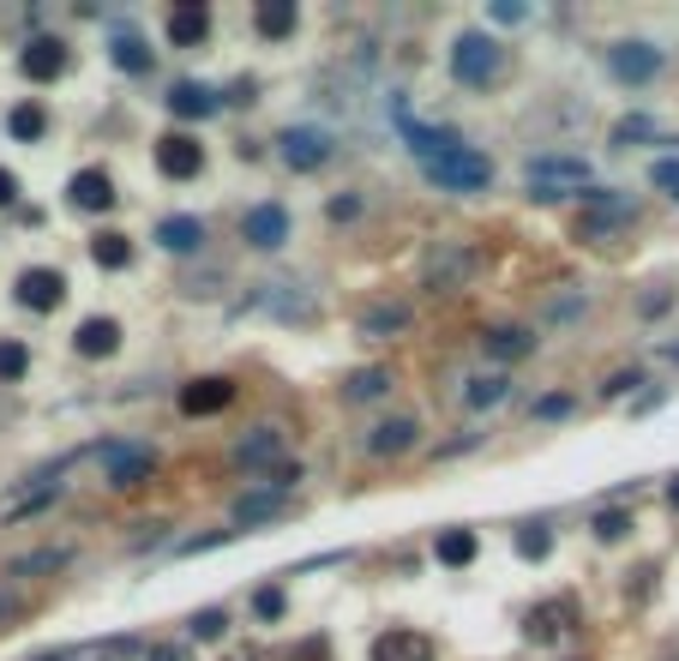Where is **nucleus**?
Instances as JSON below:
<instances>
[{"label":"nucleus","mask_w":679,"mask_h":661,"mask_svg":"<svg viewBox=\"0 0 679 661\" xmlns=\"http://www.w3.org/2000/svg\"><path fill=\"white\" fill-rule=\"evenodd\" d=\"M517 554L523 559H548L553 554V535L541 530V523H529V530H517Z\"/></svg>","instance_id":"f704fd0d"},{"label":"nucleus","mask_w":679,"mask_h":661,"mask_svg":"<svg viewBox=\"0 0 679 661\" xmlns=\"http://www.w3.org/2000/svg\"><path fill=\"white\" fill-rule=\"evenodd\" d=\"M536 331H529V325H494V331H487L482 338V349L494 355V361H523V355H536Z\"/></svg>","instance_id":"6ab92c4d"},{"label":"nucleus","mask_w":679,"mask_h":661,"mask_svg":"<svg viewBox=\"0 0 679 661\" xmlns=\"http://www.w3.org/2000/svg\"><path fill=\"white\" fill-rule=\"evenodd\" d=\"M667 499H674V511H679V481H674V487H667Z\"/></svg>","instance_id":"a18cd8bd"},{"label":"nucleus","mask_w":679,"mask_h":661,"mask_svg":"<svg viewBox=\"0 0 679 661\" xmlns=\"http://www.w3.org/2000/svg\"><path fill=\"white\" fill-rule=\"evenodd\" d=\"M108 487L115 493H132V487H144L151 481V469H157V457L144 452V445H108Z\"/></svg>","instance_id":"6e6552de"},{"label":"nucleus","mask_w":679,"mask_h":661,"mask_svg":"<svg viewBox=\"0 0 679 661\" xmlns=\"http://www.w3.org/2000/svg\"><path fill=\"white\" fill-rule=\"evenodd\" d=\"M283 511H289V493H277V487L235 499V523H265V518H283Z\"/></svg>","instance_id":"bb28decb"},{"label":"nucleus","mask_w":679,"mask_h":661,"mask_svg":"<svg viewBox=\"0 0 679 661\" xmlns=\"http://www.w3.org/2000/svg\"><path fill=\"white\" fill-rule=\"evenodd\" d=\"M475 265H482V259H475V246L439 241L427 259H421V283H427V289H445V295H458V289L475 277Z\"/></svg>","instance_id":"f03ea898"},{"label":"nucleus","mask_w":679,"mask_h":661,"mask_svg":"<svg viewBox=\"0 0 679 661\" xmlns=\"http://www.w3.org/2000/svg\"><path fill=\"white\" fill-rule=\"evenodd\" d=\"M589 169L577 163V156H536L529 163V187H536L541 199H553V187H584Z\"/></svg>","instance_id":"4468645a"},{"label":"nucleus","mask_w":679,"mask_h":661,"mask_svg":"<svg viewBox=\"0 0 679 661\" xmlns=\"http://www.w3.org/2000/svg\"><path fill=\"white\" fill-rule=\"evenodd\" d=\"M13 199H18V175L0 169V205H13Z\"/></svg>","instance_id":"c03bdc74"},{"label":"nucleus","mask_w":679,"mask_h":661,"mask_svg":"<svg viewBox=\"0 0 679 661\" xmlns=\"http://www.w3.org/2000/svg\"><path fill=\"white\" fill-rule=\"evenodd\" d=\"M607 66H614V78H626V85H650V78L662 73V49H650V42H614V49H607Z\"/></svg>","instance_id":"9b49d317"},{"label":"nucleus","mask_w":679,"mask_h":661,"mask_svg":"<svg viewBox=\"0 0 679 661\" xmlns=\"http://www.w3.org/2000/svg\"><path fill=\"white\" fill-rule=\"evenodd\" d=\"M331 223H343V217H355V211H361V199H331Z\"/></svg>","instance_id":"37998d69"},{"label":"nucleus","mask_w":679,"mask_h":661,"mask_svg":"<svg viewBox=\"0 0 679 661\" xmlns=\"http://www.w3.org/2000/svg\"><path fill=\"white\" fill-rule=\"evenodd\" d=\"M61 301H66V277L54 271V265H30V271H18V307L54 313Z\"/></svg>","instance_id":"423d86ee"},{"label":"nucleus","mask_w":679,"mask_h":661,"mask_svg":"<svg viewBox=\"0 0 679 661\" xmlns=\"http://www.w3.org/2000/svg\"><path fill=\"white\" fill-rule=\"evenodd\" d=\"M229 403H235V379H222V373L181 385V416H222Z\"/></svg>","instance_id":"f8f14e48"},{"label":"nucleus","mask_w":679,"mask_h":661,"mask_svg":"<svg viewBox=\"0 0 679 661\" xmlns=\"http://www.w3.org/2000/svg\"><path fill=\"white\" fill-rule=\"evenodd\" d=\"M427 175H433L439 187H451V193H482V187L494 181V163H487L482 151H463V144H458V151L433 156Z\"/></svg>","instance_id":"7ed1b4c3"},{"label":"nucleus","mask_w":679,"mask_h":661,"mask_svg":"<svg viewBox=\"0 0 679 661\" xmlns=\"http://www.w3.org/2000/svg\"><path fill=\"white\" fill-rule=\"evenodd\" d=\"M241 241L259 246V253H277V246L289 241V211L283 205H253L247 217H241Z\"/></svg>","instance_id":"9d476101"},{"label":"nucleus","mask_w":679,"mask_h":661,"mask_svg":"<svg viewBox=\"0 0 679 661\" xmlns=\"http://www.w3.org/2000/svg\"><path fill=\"white\" fill-rule=\"evenodd\" d=\"M66 199H73V205L79 211H115V175L108 169H79L73 175V181H66Z\"/></svg>","instance_id":"2eb2a0df"},{"label":"nucleus","mask_w":679,"mask_h":661,"mask_svg":"<svg viewBox=\"0 0 679 661\" xmlns=\"http://www.w3.org/2000/svg\"><path fill=\"white\" fill-rule=\"evenodd\" d=\"M49 499H61V481H54V475H37V487L13 493V499H0V523L30 518V511H37V506H49Z\"/></svg>","instance_id":"393cba45"},{"label":"nucleus","mask_w":679,"mask_h":661,"mask_svg":"<svg viewBox=\"0 0 679 661\" xmlns=\"http://www.w3.org/2000/svg\"><path fill=\"white\" fill-rule=\"evenodd\" d=\"M222 109V97L210 91V85H193V78H181L169 91V115H181V120H205V115H217Z\"/></svg>","instance_id":"412c9836"},{"label":"nucleus","mask_w":679,"mask_h":661,"mask_svg":"<svg viewBox=\"0 0 679 661\" xmlns=\"http://www.w3.org/2000/svg\"><path fill=\"white\" fill-rule=\"evenodd\" d=\"M475 547H482V542H475V530H445L439 542H433V554H439V565H470Z\"/></svg>","instance_id":"c756f323"},{"label":"nucleus","mask_w":679,"mask_h":661,"mask_svg":"<svg viewBox=\"0 0 679 661\" xmlns=\"http://www.w3.org/2000/svg\"><path fill=\"white\" fill-rule=\"evenodd\" d=\"M415 421L409 416H392V421H380V428L367 433V457H403L409 445H415Z\"/></svg>","instance_id":"4be33fe9"},{"label":"nucleus","mask_w":679,"mask_h":661,"mask_svg":"<svg viewBox=\"0 0 679 661\" xmlns=\"http://www.w3.org/2000/svg\"><path fill=\"white\" fill-rule=\"evenodd\" d=\"M463 403H470V409H494V403H505V373H482V379H470Z\"/></svg>","instance_id":"2f4dec72"},{"label":"nucleus","mask_w":679,"mask_h":661,"mask_svg":"<svg viewBox=\"0 0 679 661\" xmlns=\"http://www.w3.org/2000/svg\"><path fill=\"white\" fill-rule=\"evenodd\" d=\"M397 331H409V307H403V301H380V307L361 313V338L385 343V338H397Z\"/></svg>","instance_id":"b1692460"},{"label":"nucleus","mask_w":679,"mask_h":661,"mask_svg":"<svg viewBox=\"0 0 679 661\" xmlns=\"http://www.w3.org/2000/svg\"><path fill=\"white\" fill-rule=\"evenodd\" d=\"M277 144H283V163H289V169H319V163H331V151H337L325 127H289Z\"/></svg>","instance_id":"0eeeda50"},{"label":"nucleus","mask_w":679,"mask_h":661,"mask_svg":"<svg viewBox=\"0 0 679 661\" xmlns=\"http://www.w3.org/2000/svg\"><path fill=\"white\" fill-rule=\"evenodd\" d=\"M157 241L169 246V253H198V246H205V223H198V217H163Z\"/></svg>","instance_id":"a878e982"},{"label":"nucleus","mask_w":679,"mask_h":661,"mask_svg":"<svg viewBox=\"0 0 679 661\" xmlns=\"http://www.w3.org/2000/svg\"><path fill=\"white\" fill-rule=\"evenodd\" d=\"M222 625H229V620H222L217 608H205V613H193V625H187V632H193L198 644H217V637H222Z\"/></svg>","instance_id":"c9c22d12"},{"label":"nucleus","mask_w":679,"mask_h":661,"mask_svg":"<svg viewBox=\"0 0 679 661\" xmlns=\"http://www.w3.org/2000/svg\"><path fill=\"white\" fill-rule=\"evenodd\" d=\"M91 259L103 265V271H127V265H132V241H127L120 229H103V234L91 241Z\"/></svg>","instance_id":"cd10ccee"},{"label":"nucleus","mask_w":679,"mask_h":661,"mask_svg":"<svg viewBox=\"0 0 679 661\" xmlns=\"http://www.w3.org/2000/svg\"><path fill=\"white\" fill-rule=\"evenodd\" d=\"M205 37H210V7H205V0H181V7H169V42H175V49H198Z\"/></svg>","instance_id":"dca6fc26"},{"label":"nucleus","mask_w":679,"mask_h":661,"mask_svg":"<svg viewBox=\"0 0 679 661\" xmlns=\"http://www.w3.org/2000/svg\"><path fill=\"white\" fill-rule=\"evenodd\" d=\"M295 25H300V7H295V0H259V7H253V30H259L265 42L295 37Z\"/></svg>","instance_id":"aec40b11"},{"label":"nucleus","mask_w":679,"mask_h":661,"mask_svg":"<svg viewBox=\"0 0 679 661\" xmlns=\"http://www.w3.org/2000/svg\"><path fill=\"white\" fill-rule=\"evenodd\" d=\"M626 530H631V518H626V511H601V518H595V535H601V542H619Z\"/></svg>","instance_id":"4c0bfd02"},{"label":"nucleus","mask_w":679,"mask_h":661,"mask_svg":"<svg viewBox=\"0 0 679 661\" xmlns=\"http://www.w3.org/2000/svg\"><path fill=\"white\" fill-rule=\"evenodd\" d=\"M25 367H30L25 343H0V385H18V379H25Z\"/></svg>","instance_id":"72a5a7b5"},{"label":"nucleus","mask_w":679,"mask_h":661,"mask_svg":"<svg viewBox=\"0 0 679 661\" xmlns=\"http://www.w3.org/2000/svg\"><path fill=\"white\" fill-rule=\"evenodd\" d=\"M397 127H403L409 151H415L421 163H433V156H445V151H458V132H451V127H421V120H409L403 109H397Z\"/></svg>","instance_id":"a211bd4d"},{"label":"nucleus","mask_w":679,"mask_h":661,"mask_svg":"<svg viewBox=\"0 0 679 661\" xmlns=\"http://www.w3.org/2000/svg\"><path fill=\"white\" fill-rule=\"evenodd\" d=\"M572 625H577V601H572V596H553V601H541V608H529V620H523V637L548 649V644H560Z\"/></svg>","instance_id":"20e7f679"},{"label":"nucleus","mask_w":679,"mask_h":661,"mask_svg":"<svg viewBox=\"0 0 679 661\" xmlns=\"http://www.w3.org/2000/svg\"><path fill=\"white\" fill-rule=\"evenodd\" d=\"M108 54H115L120 73H151V49H144L139 37H115V49H108Z\"/></svg>","instance_id":"473e14b6"},{"label":"nucleus","mask_w":679,"mask_h":661,"mask_svg":"<svg viewBox=\"0 0 679 661\" xmlns=\"http://www.w3.org/2000/svg\"><path fill=\"white\" fill-rule=\"evenodd\" d=\"M283 452H289L283 433H277V428H259L253 440L235 445V463H241V469H271V463H283Z\"/></svg>","instance_id":"5701e85b"},{"label":"nucleus","mask_w":679,"mask_h":661,"mask_svg":"<svg viewBox=\"0 0 679 661\" xmlns=\"http://www.w3.org/2000/svg\"><path fill=\"white\" fill-rule=\"evenodd\" d=\"M157 169L169 175V181H193V175L205 169V144H198L193 132H163L157 139Z\"/></svg>","instance_id":"39448f33"},{"label":"nucleus","mask_w":679,"mask_h":661,"mask_svg":"<svg viewBox=\"0 0 679 661\" xmlns=\"http://www.w3.org/2000/svg\"><path fill=\"white\" fill-rule=\"evenodd\" d=\"M277 613H283V589H265V596H259V620H277Z\"/></svg>","instance_id":"79ce46f5"},{"label":"nucleus","mask_w":679,"mask_h":661,"mask_svg":"<svg viewBox=\"0 0 679 661\" xmlns=\"http://www.w3.org/2000/svg\"><path fill=\"white\" fill-rule=\"evenodd\" d=\"M7 132H13L18 144H37L42 132H49V115H42V103H18L13 115H7Z\"/></svg>","instance_id":"c85d7f7f"},{"label":"nucleus","mask_w":679,"mask_h":661,"mask_svg":"<svg viewBox=\"0 0 679 661\" xmlns=\"http://www.w3.org/2000/svg\"><path fill=\"white\" fill-rule=\"evenodd\" d=\"M650 181L662 187V193H674V199H679V156H662V163L650 169Z\"/></svg>","instance_id":"e433bc0d"},{"label":"nucleus","mask_w":679,"mask_h":661,"mask_svg":"<svg viewBox=\"0 0 679 661\" xmlns=\"http://www.w3.org/2000/svg\"><path fill=\"white\" fill-rule=\"evenodd\" d=\"M631 139H650V120H643V115H631V120H619V127H614V144H631Z\"/></svg>","instance_id":"58836bf2"},{"label":"nucleus","mask_w":679,"mask_h":661,"mask_svg":"<svg viewBox=\"0 0 679 661\" xmlns=\"http://www.w3.org/2000/svg\"><path fill=\"white\" fill-rule=\"evenodd\" d=\"M18 66H25V78H37V85H49V78H61L66 66H73V54H66L61 37H30L25 54H18Z\"/></svg>","instance_id":"ddd939ff"},{"label":"nucleus","mask_w":679,"mask_h":661,"mask_svg":"<svg viewBox=\"0 0 679 661\" xmlns=\"http://www.w3.org/2000/svg\"><path fill=\"white\" fill-rule=\"evenodd\" d=\"M451 73H458V85H470V91L505 85V73H511V49H505V42H494L487 30H463V37L451 42Z\"/></svg>","instance_id":"f257e3e1"},{"label":"nucleus","mask_w":679,"mask_h":661,"mask_svg":"<svg viewBox=\"0 0 679 661\" xmlns=\"http://www.w3.org/2000/svg\"><path fill=\"white\" fill-rule=\"evenodd\" d=\"M439 649H433L427 632H415V625H392V632L373 637V661H433Z\"/></svg>","instance_id":"1a4fd4ad"},{"label":"nucleus","mask_w":679,"mask_h":661,"mask_svg":"<svg viewBox=\"0 0 679 661\" xmlns=\"http://www.w3.org/2000/svg\"><path fill=\"white\" fill-rule=\"evenodd\" d=\"M536 416H541V421H560V416H572V397H541V403H536Z\"/></svg>","instance_id":"ea45409f"},{"label":"nucleus","mask_w":679,"mask_h":661,"mask_svg":"<svg viewBox=\"0 0 679 661\" xmlns=\"http://www.w3.org/2000/svg\"><path fill=\"white\" fill-rule=\"evenodd\" d=\"M325 656H331V644H325V637H307V644H300L289 661H325Z\"/></svg>","instance_id":"a19ab883"},{"label":"nucleus","mask_w":679,"mask_h":661,"mask_svg":"<svg viewBox=\"0 0 679 661\" xmlns=\"http://www.w3.org/2000/svg\"><path fill=\"white\" fill-rule=\"evenodd\" d=\"M385 385H392V373H385V367H361V373L343 379V403H367V397H380Z\"/></svg>","instance_id":"7c9ffc66"},{"label":"nucleus","mask_w":679,"mask_h":661,"mask_svg":"<svg viewBox=\"0 0 679 661\" xmlns=\"http://www.w3.org/2000/svg\"><path fill=\"white\" fill-rule=\"evenodd\" d=\"M73 349H79L85 361H108V355L120 349V325L97 313V319H85L79 331H73Z\"/></svg>","instance_id":"f3484780"}]
</instances>
